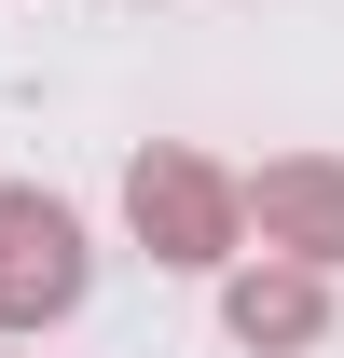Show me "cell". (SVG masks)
Returning <instances> with one entry per match:
<instances>
[{
	"instance_id": "1",
	"label": "cell",
	"mask_w": 344,
	"mask_h": 358,
	"mask_svg": "<svg viewBox=\"0 0 344 358\" xmlns=\"http://www.w3.org/2000/svg\"><path fill=\"white\" fill-rule=\"evenodd\" d=\"M69 303H83V221L55 193H14L0 179V331H42Z\"/></svg>"
},
{
	"instance_id": "2",
	"label": "cell",
	"mask_w": 344,
	"mask_h": 358,
	"mask_svg": "<svg viewBox=\"0 0 344 358\" xmlns=\"http://www.w3.org/2000/svg\"><path fill=\"white\" fill-rule=\"evenodd\" d=\"M138 234L166 248V262H220V179L207 166H179V152H138Z\"/></svg>"
},
{
	"instance_id": "3",
	"label": "cell",
	"mask_w": 344,
	"mask_h": 358,
	"mask_svg": "<svg viewBox=\"0 0 344 358\" xmlns=\"http://www.w3.org/2000/svg\"><path fill=\"white\" fill-rule=\"evenodd\" d=\"M261 221L303 234V262H344V179L331 166H275V179H261Z\"/></svg>"
},
{
	"instance_id": "4",
	"label": "cell",
	"mask_w": 344,
	"mask_h": 358,
	"mask_svg": "<svg viewBox=\"0 0 344 358\" xmlns=\"http://www.w3.org/2000/svg\"><path fill=\"white\" fill-rule=\"evenodd\" d=\"M234 331L248 345H317V275H234Z\"/></svg>"
}]
</instances>
